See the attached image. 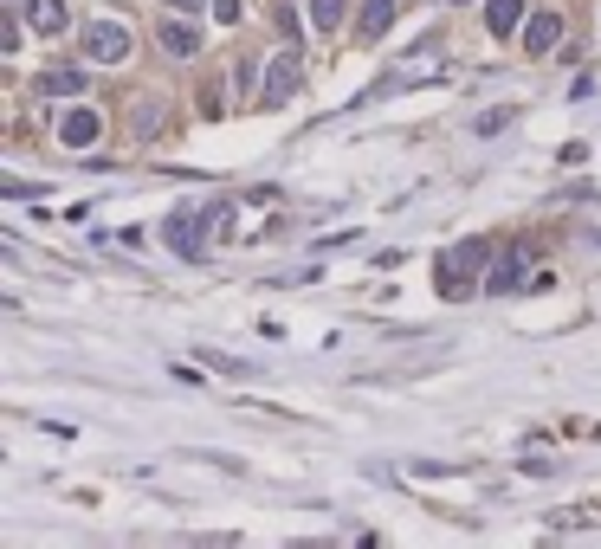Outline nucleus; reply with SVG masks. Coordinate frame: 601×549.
I'll use <instances>...</instances> for the list:
<instances>
[{"mask_svg": "<svg viewBox=\"0 0 601 549\" xmlns=\"http://www.w3.org/2000/svg\"><path fill=\"white\" fill-rule=\"evenodd\" d=\"M305 85V59H297V52L285 46L279 59L265 65V78H259V110H279V104H291V91Z\"/></svg>", "mask_w": 601, "mask_h": 549, "instance_id": "2", "label": "nucleus"}, {"mask_svg": "<svg viewBox=\"0 0 601 549\" xmlns=\"http://www.w3.org/2000/svg\"><path fill=\"white\" fill-rule=\"evenodd\" d=\"M524 259H530V253H517V245H511V253H505L498 265L485 271V291H491V297H505V291H517V285H524Z\"/></svg>", "mask_w": 601, "mask_h": 549, "instance_id": "7", "label": "nucleus"}, {"mask_svg": "<svg viewBox=\"0 0 601 549\" xmlns=\"http://www.w3.org/2000/svg\"><path fill=\"white\" fill-rule=\"evenodd\" d=\"M395 26V0H369L363 7V39H381Z\"/></svg>", "mask_w": 601, "mask_h": 549, "instance_id": "11", "label": "nucleus"}, {"mask_svg": "<svg viewBox=\"0 0 601 549\" xmlns=\"http://www.w3.org/2000/svg\"><path fill=\"white\" fill-rule=\"evenodd\" d=\"M97 136H104V117H97L91 104H78V110H65V117H59V143H65V149H91Z\"/></svg>", "mask_w": 601, "mask_h": 549, "instance_id": "4", "label": "nucleus"}, {"mask_svg": "<svg viewBox=\"0 0 601 549\" xmlns=\"http://www.w3.org/2000/svg\"><path fill=\"white\" fill-rule=\"evenodd\" d=\"M556 46H563V13H530L524 20V59H543Z\"/></svg>", "mask_w": 601, "mask_h": 549, "instance_id": "5", "label": "nucleus"}, {"mask_svg": "<svg viewBox=\"0 0 601 549\" xmlns=\"http://www.w3.org/2000/svg\"><path fill=\"white\" fill-rule=\"evenodd\" d=\"M0 195H7V201H33V195H46V187H39V181H20V175H7V181H0Z\"/></svg>", "mask_w": 601, "mask_h": 549, "instance_id": "15", "label": "nucleus"}, {"mask_svg": "<svg viewBox=\"0 0 601 549\" xmlns=\"http://www.w3.org/2000/svg\"><path fill=\"white\" fill-rule=\"evenodd\" d=\"M20 7H26V26H33V33H46V39H59L65 26H71L65 0H20Z\"/></svg>", "mask_w": 601, "mask_h": 549, "instance_id": "6", "label": "nucleus"}, {"mask_svg": "<svg viewBox=\"0 0 601 549\" xmlns=\"http://www.w3.org/2000/svg\"><path fill=\"white\" fill-rule=\"evenodd\" d=\"M447 7H466V0H447Z\"/></svg>", "mask_w": 601, "mask_h": 549, "instance_id": "19", "label": "nucleus"}, {"mask_svg": "<svg viewBox=\"0 0 601 549\" xmlns=\"http://www.w3.org/2000/svg\"><path fill=\"white\" fill-rule=\"evenodd\" d=\"M233 227V201H213V207H188V213H169L162 220V239L175 245V259H201L213 233Z\"/></svg>", "mask_w": 601, "mask_h": 549, "instance_id": "1", "label": "nucleus"}, {"mask_svg": "<svg viewBox=\"0 0 601 549\" xmlns=\"http://www.w3.org/2000/svg\"><path fill=\"white\" fill-rule=\"evenodd\" d=\"M78 46H85L91 65H123V59H129V26H123V20H91Z\"/></svg>", "mask_w": 601, "mask_h": 549, "instance_id": "3", "label": "nucleus"}, {"mask_svg": "<svg viewBox=\"0 0 601 549\" xmlns=\"http://www.w3.org/2000/svg\"><path fill=\"white\" fill-rule=\"evenodd\" d=\"M511 117H517V104H491V110H479V117H472V136H498Z\"/></svg>", "mask_w": 601, "mask_h": 549, "instance_id": "12", "label": "nucleus"}, {"mask_svg": "<svg viewBox=\"0 0 601 549\" xmlns=\"http://www.w3.org/2000/svg\"><path fill=\"white\" fill-rule=\"evenodd\" d=\"M343 7H349V0H311V20H317V33H337V26H343Z\"/></svg>", "mask_w": 601, "mask_h": 549, "instance_id": "13", "label": "nucleus"}, {"mask_svg": "<svg viewBox=\"0 0 601 549\" xmlns=\"http://www.w3.org/2000/svg\"><path fill=\"white\" fill-rule=\"evenodd\" d=\"M239 13H246L239 0H213V20H221V26H239Z\"/></svg>", "mask_w": 601, "mask_h": 549, "instance_id": "17", "label": "nucleus"}, {"mask_svg": "<svg viewBox=\"0 0 601 549\" xmlns=\"http://www.w3.org/2000/svg\"><path fill=\"white\" fill-rule=\"evenodd\" d=\"M485 26H491L498 39H511L517 26H524V0H485Z\"/></svg>", "mask_w": 601, "mask_h": 549, "instance_id": "10", "label": "nucleus"}, {"mask_svg": "<svg viewBox=\"0 0 601 549\" xmlns=\"http://www.w3.org/2000/svg\"><path fill=\"white\" fill-rule=\"evenodd\" d=\"M85 85H91V78H85V65H52L46 71V97H85Z\"/></svg>", "mask_w": 601, "mask_h": 549, "instance_id": "9", "label": "nucleus"}, {"mask_svg": "<svg viewBox=\"0 0 601 549\" xmlns=\"http://www.w3.org/2000/svg\"><path fill=\"white\" fill-rule=\"evenodd\" d=\"M169 7H175V13H201V7H207V0H169Z\"/></svg>", "mask_w": 601, "mask_h": 549, "instance_id": "18", "label": "nucleus"}, {"mask_svg": "<svg viewBox=\"0 0 601 549\" xmlns=\"http://www.w3.org/2000/svg\"><path fill=\"white\" fill-rule=\"evenodd\" d=\"M155 39L169 46L175 59H195V52H201V33H195L188 20H162V26H155Z\"/></svg>", "mask_w": 601, "mask_h": 549, "instance_id": "8", "label": "nucleus"}, {"mask_svg": "<svg viewBox=\"0 0 601 549\" xmlns=\"http://www.w3.org/2000/svg\"><path fill=\"white\" fill-rule=\"evenodd\" d=\"M447 259H453V265H466V271H479V265H485V239H466V245H453Z\"/></svg>", "mask_w": 601, "mask_h": 549, "instance_id": "14", "label": "nucleus"}, {"mask_svg": "<svg viewBox=\"0 0 601 549\" xmlns=\"http://www.w3.org/2000/svg\"><path fill=\"white\" fill-rule=\"evenodd\" d=\"M207 362H213V369H221V375H233V381H246V375H253V362H233V355H221V349H213V355H207Z\"/></svg>", "mask_w": 601, "mask_h": 549, "instance_id": "16", "label": "nucleus"}]
</instances>
